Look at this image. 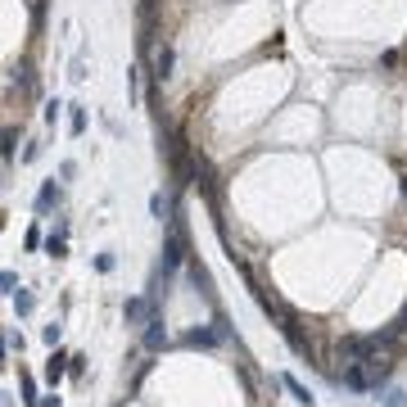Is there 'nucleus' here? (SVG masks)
Masks as SVG:
<instances>
[{
  "label": "nucleus",
  "mask_w": 407,
  "mask_h": 407,
  "mask_svg": "<svg viewBox=\"0 0 407 407\" xmlns=\"http://www.w3.org/2000/svg\"><path fill=\"white\" fill-rule=\"evenodd\" d=\"M68 222H59V231H55V236H45V254L50 258H68Z\"/></svg>",
  "instance_id": "nucleus-8"
},
{
  "label": "nucleus",
  "mask_w": 407,
  "mask_h": 407,
  "mask_svg": "<svg viewBox=\"0 0 407 407\" xmlns=\"http://www.w3.org/2000/svg\"><path fill=\"white\" fill-rule=\"evenodd\" d=\"M5 344H9V353H23V335H18V331H9Z\"/></svg>",
  "instance_id": "nucleus-21"
},
{
  "label": "nucleus",
  "mask_w": 407,
  "mask_h": 407,
  "mask_svg": "<svg viewBox=\"0 0 407 407\" xmlns=\"http://www.w3.org/2000/svg\"><path fill=\"white\" fill-rule=\"evenodd\" d=\"M14 141H18V131L9 127V131H5V145H0V154H5V163H14Z\"/></svg>",
  "instance_id": "nucleus-15"
},
{
  "label": "nucleus",
  "mask_w": 407,
  "mask_h": 407,
  "mask_svg": "<svg viewBox=\"0 0 407 407\" xmlns=\"http://www.w3.org/2000/svg\"><path fill=\"white\" fill-rule=\"evenodd\" d=\"M380 407H407V394H403V390H385Z\"/></svg>",
  "instance_id": "nucleus-13"
},
{
  "label": "nucleus",
  "mask_w": 407,
  "mask_h": 407,
  "mask_svg": "<svg viewBox=\"0 0 407 407\" xmlns=\"http://www.w3.org/2000/svg\"><path fill=\"white\" fill-rule=\"evenodd\" d=\"M59 335H64V326H59V322H50V326H45V331H41V339H45V344H50V348L59 344Z\"/></svg>",
  "instance_id": "nucleus-16"
},
{
  "label": "nucleus",
  "mask_w": 407,
  "mask_h": 407,
  "mask_svg": "<svg viewBox=\"0 0 407 407\" xmlns=\"http://www.w3.org/2000/svg\"><path fill=\"white\" fill-rule=\"evenodd\" d=\"M141 344L150 348V353H159V348H168V326H163V313L145 322V331H141Z\"/></svg>",
  "instance_id": "nucleus-3"
},
{
  "label": "nucleus",
  "mask_w": 407,
  "mask_h": 407,
  "mask_svg": "<svg viewBox=\"0 0 407 407\" xmlns=\"http://www.w3.org/2000/svg\"><path fill=\"white\" fill-rule=\"evenodd\" d=\"M23 245H27V249H41V245H45V240H41V231L32 227V231H27V236H23Z\"/></svg>",
  "instance_id": "nucleus-20"
},
{
  "label": "nucleus",
  "mask_w": 407,
  "mask_h": 407,
  "mask_svg": "<svg viewBox=\"0 0 407 407\" xmlns=\"http://www.w3.org/2000/svg\"><path fill=\"white\" fill-rule=\"evenodd\" d=\"M150 213L163 222V213H168V199H163V195H150Z\"/></svg>",
  "instance_id": "nucleus-17"
},
{
  "label": "nucleus",
  "mask_w": 407,
  "mask_h": 407,
  "mask_svg": "<svg viewBox=\"0 0 407 407\" xmlns=\"http://www.w3.org/2000/svg\"><path fill=\"white\" fill-rule=\"evenodd\" d=\"M41 407H64V399H59V394H45V399H41Z\"/></svg>",
  "instance_id": "nucleus-25"
},
{
  "label": "nucleus",
  "mask_w": 407,
  "mask_h": 407,
  "mask_svg": "<svg viewBox=\"0 0 407 407\" xmlns=\"http://www.w3.org/2000/svg\"><path fill=\"white\" fill-rule=\"evenodd\" d=\"M154 64H159V77H172V50H168V45L159 50V59H154Z\"/></svg>",
  "instance_id": "nucleus-14"
},
{
  "label": "nucleus",
  "mask_w": 407,
  "mask_h": 407,
  "mask_svg": "<svg viewBox=\"0 0 407 407\" xmlns=\"http://www.w3.org/2000/svg\"><path fill=\"white\" fill-rule=\"evenodd\" d=\"M159 313H163V308L154 304L150 294H131L127 304H122V322H127V326H145L150 317H159Z\"/></svg>",
  "instance_id": "nucleus-1"
},
{
  "label": "nucleus",
  "mask_w": 407,
  "mask_h": 407,
  "mask_svg": "<svg viewBox=\"0 0 407 407\" xmlns=\"http://www.w3.org/2000/svg\"><path fill=\"white\" fill-rule=\"evenodd\" d=\"M59 204H64V186L50 177L41 190H36V213H50V208H59Z\"/></svg>",
  "instance_id": "nucleus-5"
},
{
  "label": "nucleus",
  "mask_w": 407,
  "mask_h": 407,
  "mask_svg": "<svg viewBox=\"0 0 407 407\" xmlns=\"http://www.w3.org/2000/svg\"><path fill=\"white\" fill-rule=\"evenodd\" d=\"M18 390H23V403H27V407H41V399H36V380H32V376H18Z\"/></svg>",
  "instance_id": "nucleus-10"
},
{
  "label": "nucleus",
  "mask_w": 407,
  "mask_h": 407,
  "mask_svg": "<svg viewBox=\"0 0 407 407\" xmlns=\"http://www.w3.org/2000/svg\"><path fill=\"white\" fill-rule=\"evenodd\" d=\"M82 371H86V357L73 353V366H68V376H82Z\"/></svg>",
  "instance_id": "nucleus-24"
},
{
  "label": "nucleus",
  "mask_w": 407,
  "mask_h": 407,
  "mask_svg": "<svg viewBox=\"0 0 407 407\" xmlns=\"http://www.w3.org/2000/svg\"><path fill=\"white\" fill-rule=\"evenodd\" d=\"M36 159H41V145L32 141V145H27V150H23V163H36Z\"/></svg>",
  "instance_id": "nucleus-23"
},
{
  "label": "nucleus",
  "mask_w": 407,
  "mask_h": 407,
  "mask_svg": "<svg viewBox=\"0 0 407 407\" xmlns=\"http://www.w3.org/2000/svg\"><path fill=\"white\" fill-rule=\"evenodd\" d=\"M181 344H186V348H217L222 344V331H217V326H213V331H208V326H195V331L181 335Z\"/></svg>",
  "instance_id": "nucleus-4"
},
{
  "label": "nucleus",
  "mask_w": 407,
  "mask_h": 407,
  "mask_svg": "<svg viewBox=\"0 0 407 407\" xmlns=\"http://www.w3.org/2000/svg\"><path fill=\"white\" fill-rule=\"evenodd\" d=\"M113 267H118V258H113V254H100V258H95V271H113Z\"/></svg>",
  "instance_id": "nucleus-18"
},
{
  "label": "nucleus",
  "mask_w": 407,
  "mask_h": 407,
  "mask_svg": "<svg viewBox=\"0 0 407 407\" xmlns=\"http://www.w3.org/2000/svg\"><path fill=\"white\" fill-rule=\"evenodd\" d=\"M9 304H14V313H18V317H27V313H32V308H36V299L27 294V290H18V294L9 299Z\"/></svg>",
  "instance_id": "nucleus-11"
},
{
  "label": "nucleus",
  "mask_w": 407,
  "mask_h": 407,
  "mask_svg": "<svg viewBox=\"0 0 407 407\" xmlns=\"http://www.w3.org/2000/svg\"><path fill=\"white\" fill-rule=\"evenodd\" d=\"M339 385H344V390H357V394L376 390V385H371V371H366L362 362H344V376H339Z\"/></svg>",
  "instance_id": "nucleus-2"
},
{
  "label": "nucleus",
  "mask_w": 407,
  "mask_h": 407,
  "mask_svg": "<svg viewBox=\"0 0 407 407\" xmlns=\"http://www.w3.org/2000/svg\"><path fill=\"white\" fill-rule=\"evenodd\" d=\"M59 109H64L59 100H50V104H45V122H50V127H55V118H59Z\"/></svg>",
  "instance_id": "nucleus-22"
},
{
  "label": "nucleus",
  "mask_w": 407,
  "mask_h": 407,
  "mask_svg": "<svg viewBox=\"0 0 407 407\" xmlns=\"http://www.w3.org/2000/svg\"><path fill=\"white\" fill-rule=\"evenodd\" d=\"M68 131H73V136L86 131V109H82V104H68Z\"/></svg>",
  "instance_id": "nucleus-9"
},
{
  "label": "nucleus",
  "mask_w": 407,
  "mask_h": 407,
  "mask_svg": "<svg viewBox=\"0 0 407 407\" xmlns=\"http://www.w3.org/2000/svg\"><path fill=\"white\" fill-rule=\"evenodd\" d=\"M0 290H5V294L14 299V294H18V290H23V285H18V276H14V271H0Z\"/></svg>",
  "instance_id": "nucleus-12"
},
{
  "label": "nucleus",
  "mask_w": 407,
  "mask_h": 407,
  "mask_svg": "<svg viewBox=\"0 0 407 407\" xmlns=\"http://www.w3.org/2000/svg\"><path fill=\"white\" fill-rule=\"evenodd\" d=\"M73 177H77V163L64 159V163H59V181H73Z\"/></svg>",
  "instance_id": "nucleus-19"
},
{
  "label": "nucleus",
  "mask_w": 407,
  "mask_h": 407,
  "mask_svg": "<svg viewBox=\"0 0 407 407\" xmlns=\"http://www.w3.org/2000/svg\"><path fill=\"white\" fill-rule=\"evenodd\" d=\"M280 385L294 394V403H299V407H313V403H317V399H313V390H308L304 380H294V376H280Z\"/></svg>",
  "instance_id": "nucleus-7"
},
{
  "label": "nucleus",
  "mask_w": 407,
  "mask_h": 407,
  "mask_svg": "<svg viewBox=\"0 0 407 407\" xmlns=\"http://www.w3.org/2000/svg\"><path fill=\"white\" fill-rule=\"evenodd\" d=\"M68 366H73V357L55 348V353H50V362H45V380H50V385H59L64 376H68Z\"/></svg>",
  "instance_id": "nucleus-6"
}]
</instances>
